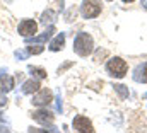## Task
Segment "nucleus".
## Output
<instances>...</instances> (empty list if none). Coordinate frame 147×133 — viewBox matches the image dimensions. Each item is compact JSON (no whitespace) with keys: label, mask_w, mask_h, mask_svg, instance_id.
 <instances>
[{"label":"nucleus","mask_w":147,"mask_h":133,"mask_svg":"<svg viewBox=\"0 0 147 133\" xmlns=\"http://www.w3.org/2000/svg\"><path fill=\"white\" fill-rule=\"evenodd\" d=\"M92 50H94L92 36L87 33H77V36L74 38V51L79 56H89Z\"/></svg>","instance_id":"obj_1"},{"label":"nucleus","mask_w":147,"mask_h":133,"mask_svg":"<svg viewBox=\"0 0 147 133\" xmlns=\"http://www.w3.org/2000/svg\"><path fill=\"white\" fill-rule=\"evenodd\" d=\"M106 72L110 73L111 77H115V79H123L127 75V72H128V65H127V62L123 58L113 56V58H110V62L106 63Z\"/></svg>","instance_id":"obj_2"},{"label":"nucleus","mask_w":147,"mask_h":133,"mask_svg":"<svg viewBox=\"0 0 147 133\" xmlns=\"http://www.w3.org/2000/svg\"><path fill=\"white\" fill-rule=\"evenodd\" d=\"M80 14L84 19H94L101 14V2L99 0H84L80 3Z\"/></svg>","instance_id":"obj_3"},{"label":"nucleus","mask_w":147,"mask_h":133,"mask_svg":"<svg viewBox=\"0 0 147 133\" xmlns=\"http://www.w3.org/2000/svg\"><path fill=\"white\" fill-rule=\"evenodd\" d=\"M72 128L75 130V132H79V133H92V132H94L92 123H91L86 116H82V114H79V116H75V118H74Z\"/></svg>","instance_id":"obj_4"},{"label":"nucleus","mask_w":147,"mask_h":133,"mask_svg":"<svg viewBox=\"0 0 147 133\" xmlns=\"http://www.w3.org/2000/svg\"><path fill=\"white\" fill-rule=\"evenodd\" d=\"M53 101V92L50 89H38L33 96V104L34 106H48Z\"/></svg>","instance_id":"obj_5"},{"label":"nucleus","mask_w":147,"mask_h":133,"mask_svg":"<svg viewBox=\"0 0 147 133\" xmlns=\"http://www.w3.org/2000/svg\"><path fill=\"white\" fill-rule=\"evenodd\" d=\"M19 34L22 38H31V36H36L38 33V24L33 21V19H24L19 22Z\"/></svg>","instance_id":"obj_6"},{"label":"nucleus","mask_w":147,"mask_h":133,"mask_svg":"<svg viewBox=\"0 0 147 133\" xmlns=\"http://www.w3.org/2000/svg\"><path fill=\"white\" fill-rule=\"evenodd\" d=\"M31 118L36 121V123H39V125H51L53 123V113H50L48 109H46V106H45V109H38V111H33L31 113Z\"/></svg>","instance_id":"obj_7"},{"label":"nucleus","mask_w":147,"mask_h":133,"mask_svg":"<svg viewBox=\"0 0 147 133\" xmlns=\"http://www.w3.org/2000/svg\"><path fill=\"white\" fill-rule=\"evenodd\" d=\"M53 33H55V28H53V26H48L46 31L43 34H39V36H31V38H24V39H26V43H45V41L51 39Z\"/></svg>","instance_id":"obj_8"},{"label":"nucleus","mask_w":147,"mask_h":133,"mask_svg":"<svg viewBox=\"0 0 147 133\" xmlns=\"http://www.w3.org/2000/svg\"><path fill=\"white\" fill-rule=\"evenodd\" d=\"M134 80L139 82V84H147V62L140 63L134 70Z\"/></svg>","instance_id":"obj_9"},{"label":"nucleus","mask_w":147,"mask_h":133,"mask_svg":"<svg viewBox=\"0 0 147 133\" xmlns=\"http://www.w3.org/2000/svg\"><path fill=\"white\" fill-rule=\"evenodd\" d=\"M57 17H58V14L55 12V10H51V9H46L43 14H41V19H39V22L46 28V26H53L55 24V21H57Z\"/></svg>","instance_id":"obj_10"},{"label":"nucleus","mask_w":147,"mask_h":133,"mask_svg":"<svg viewBox=\"0 0 147 133\" xmlns=\"http://www.w3.org/2000/svg\"><path fill=\"white\" fill-rule=\"evenodd\" d=\"M12 89H14V77L2 73V75H0V92H2V94H7V92H10Z\"/></svg>","instance_id":"obj_11"},{"label":"nucleus","mask_w":147,"mask_h":133,"mask_svg":"<svg viewBox=\"0 0 147 133\" xmlns=\"http://www.w3.org/2000/svg\"><path fill=\"white\" fill-rule=\"evenodd\" d=\"M65 46V33H58L51 41H50V51H60Z\"/></svg>","instance_id":"obj_12"},{"label":"nucleus","mask_w":147,"mask_h":133,"mask_svg":"<svg viewBox=\"0 0 147 133\" xmlns=\"http://www.w3.org/2000/svg\"><path fill=\"white\" fill-rule=\"evenodd\" d=\"M39 87L41 85H39V82H38L36 79H31V80H26L22 84V92L24 94H34Z\"/></svg>","instance_id":"obj_13"},{"label":"nucleus","mask_w":147,"mask_h":133,"mask_svg":"<svg viewBox=\"0 0 147 133\" xmlns=\"http://www.w3.org/2000/svg\"><path fill=\"white\" fill-rule=\"evenodd\" d=\"M28 70L31 72V75H33L34 79H46V70H45V68H39V66L29 65V66H28Z\"/></svg>","instance_id":"obj_14"},{"label":"nucleus","mask_w":147,"mask_h":133,"mask_svg":"<svg viewBox=\"0 0 147 133\" xmlns=\"http://www.w3.org/2000/svg\"><path fill=\"white\" fill-rule=\"evenodd\" d=\"M26 50H28V53H29V55H39V53H43L45 46H43L41 43H33V46H28Z\"/></svg>","instance_id":"obj_15"},{"label":"nucleus","mask_w":147,"mask_h":133,"mask_svg":"<svg viewBox=\"0 0 147 133\" xmlns=\"http://www.w3.org/2000/svg\"><path fill=\"white\" fill-rule=\"evenodd\" d=\"M115 91L118 92V96H120L121 99H127V97H128V87H127V85L116 84V85H115Z\"/></svg>","instance_id":"obj_16"},{"label":"nucleus","mask_w":147,"mask_h":133,"mask_svg":"<svg viewBox=\"0 0 147 133\" xmlns=\"http://www.w3.org/2000/svg\"><path fill=\"white\" fill-rule=\"evenodd\" d=\"M75 17H77V9L70 7V9L65 12V21H67V22H72V21H75Z\"/></svg>","instance_id":"obj_17"},{"label":"nucleus","mask_w":147,"mask_h":133,"mask_svg":"<svg viewBox=\"0 0 147 133\" xmlns=\"http://www.w3.org/2000/svg\"><path fill=\"white\" fill-rule=\"evenodd\" d=\"M14 55H16V58H17V60H26V58L29 56L28 50H26V51H22V50H16V53H14Z\"/></svg>","instance_id":"obj_18"},{"label":"nucleus","mask_w":147,"mask_h":133,"mask_svg":"<svg viewBox=\"0 0 147 133\" xmlns=\"http://www.w3.org/2000/svg\"><path fill=\"white\" fill-rule=\"evenodd\" d=\"M55 101H57V102H55V109L62 114V97H60V94L57 96V99H55Z\"/></svg>","instance_id":"obj_19"},{"label":"nucleus","mask_w":147,"mask_h":133,"mask_svg":"<svg viewBox=\"0 0 147 133\" xmlns=\"http://www.w3.org/2000/svg\"><path fill=\"white\" fill-rule=\"evenodd\" d=\"M72 65H74V62H67V63H63V65L58 68V75H60V73H63V72H65L67 68H70Z\"/></svg>","instance_id":"obj_20"},{"label":"nucleus","mask_w":147,"mask_h":133,"mask_svg":"<svg viewBox=\"0 0 147 133\" xmlns=\"http://www.w3.org/2000/svg\"><path fill=\"white\" fill-rule=\"evenodd\" d=\"M3 106H7V97H3L0 92V107H3Z\"/></svg>","instance_id":"obj_21"},{"label":"nucleus","mask_w":147,"mask_h":133,"mask_svg":"<svg viewBox=\"0 0 147 133\" xmlns=\"http://www.w3.org/2000/svg\"><path fill=\"white\" fill-rule=\"evenodd\" d=\"M142 7L147 10V0H142Z\"/></svg>","instance_id":"obj_22"},{"label":"nucleus","mask_w":147,"mask_h":133,"mask_svg":"<svg viewBox=\"0 0 147 133\" xmlns=\"http://www.w3.org/2000/svg\"><path fill=\"white\" fill-rule=\"evenodd\" d=\"M0 132H9V128H5V126H0Z\"/></svg>","instance_id":"obj_23"},{"label":"nucleus","mask_w":147,"mask_h":133,"mask_svg":"<svg viewBox=\"0 0 147 133\" xmlns=\"http://www.w3.org/2000/svg\"><path fill=\"white\" fill-rule=\"evenodd\" d=\"M121 2H123V3H132L134 0H121Z\"/></svg>","instance_id":"obj_24"},{"label":"nucleus","mask_w":147,"mask_h":133,"mask_svg":"<svg viewBox=\"0 0 147 133\" xmlns=\"http://www.w3.org/2000/svg\"><path fill=\"white\" fill-rule=\"evenodd\" d=\"M2 120H3V116H2V113H0V121H2Z\"/></svg>","instance_id":"obj_25"},{"label":"nucleus","mask_w":147,"mask_h":133,"mask_svg":"<svg viewBox=\"0 0 147 133\" xmlns=\"http://www.w3.org/2000/svg\"><path fill=\"white\" fill-rule=\"evenodd\" d=\"M144 99H147V92H146V94H144Z\"/></svg>","instance_id":"obj_26"},{"label":"nucleus","mask_w":147,"mask_h":133,"mask_svg":"<svg viewBox=\"0 0 147 133\" xmlns=\"http://www.w3.org/2000/svg\"><path fill=\"white\" fill-rule=\"evenodd\" d=\"M108 2H113V0H108Z\"/></svg>","instance_id":"obj_27"}]
</instances>
